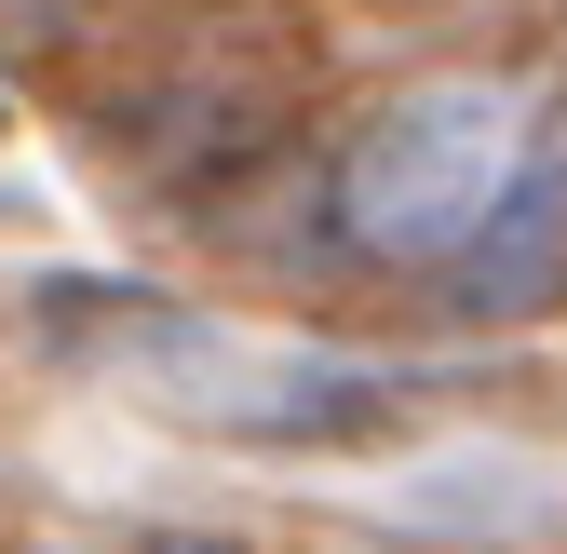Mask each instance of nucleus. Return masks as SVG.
Returning <instances> with one entry per match:
<instances>
[{"instance_id": "f257e3e1", "label": "nucleus", "mask_w": 567, "mask_h": 554, "mask_svg": "<svg viewBox=\"0 0 567 554\" xmlns=\"http://www.w3.org/2000/svg\"><path fill=\"white\" fill-rule=\"evenodd\" d=\"M514 95L501 82H433V95H405L365 150H351L338 176V217L365 230L379 257H433L460 230H486V203L514 189Z\"/></svg>"}]
</instances>
